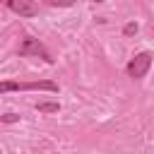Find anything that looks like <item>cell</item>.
Returning a JSON list of instances; mask_svg holds the SVG:
<instances>
[{
	"label": "cell",
	"mask_w": 154,
	"mask_h": 154,
	"mask_svg": "<svg viewBox=\"0 0 154 154\" xmlns=\"http://www.w3.org/2000/svg\"><path fill=\"white\" fill-rule=\"evenodd\" d=\"M0 91L7 94V91H58V84L51 82V79H41V82H2L0 84Z\"/></svg>",
	"instance_id": "1"
},
{
	"label": "cell",
	"mask_w": 154,
	"mask_h": 154,
	"mask_svg": "<svg viewBox=\"0 0 154 154\" xmlns=\"http://www.w3.org/2000/svg\"><path fill=\"white\" fill-rule=\"evenodd\" d=\"M19 55H22V58L34 55V58H41V60H46V63H53V58H51V53L46 51V46H43L38 38H34V36H26V38L19 43Z\"/></svg>",
	"instance_id": "2"
},
{
	"label": "cell",
	"mask_w": 154,
	"mask_h": 154,
	"mask_svg": "<svg viewBox=\"0 0 154 154\" xmlns=\"http://www.w3.org/2000/svg\"><path fill=\"white\" fill-rule=\"evenodd\" d=\"M149 65H152V53H149V51H142V53H137V55L128 63V75H130L132 79H142V77L147 75Z\"/></svg>",
	"instance_id": "3"
},
{
	"label": "cell",
	"mask_w": 154,
	"mask_h": 154,
	"mask_svg": "<svg viewBox=\"0 0 154 154\" xmlns=\"http://www.w3.org/2000/svg\"><path fill=\"white\" fill-rule=\"evenodd\" d=\"M5 5L19 17H36L38 14V5L34 0H5Z\"/></svg>",
	"instance_id": "4"
},
{
	"label": "cell",
	"mask_w": 154,
	"mask_h": 154,
	"mask_svg": "<svg viewBox=\"0 0 154 154\" xmlns=\"http://www.w3.org/2000/svg\"><path fill=\"white\" fill-rule=\"evenodd\" d=\"M36 111L38 113H58L60 111V103L58 101H38L36 103Z\"/></svg>",
	"instance_id": "5"
},
{
	"label": "cell",
	"mask_w": 154,
	"mask_h": 154,
	"mask_svg": "<svg viewBox=\"0 0 154 154\" xmlns=\"http://www.w3.org/2000/svg\"><path fill=\"white\" fill-rule=\"evenodd\" d=\"M77 0H46V5H51V7H70Z\"/></svg>",
	"instance_id": "6"
},
{
	"label": "cell",
	"mask_w": 154,
	"mask_h": 154,
	"mask_svg": "<svg viewBox=\"0 0 154 154\" xmlns=\"http://www.w3.org/2000/svg\"><path fill=\"white\" fill-rule=\"evenodd\" d=\"M123 34H125V36H132V34H137V24H132V22H130V24H125Z\"/></svg>",
	"instance_id": "7"
},
{
	"label": "cell",
	"mask_w": 154,
	"mask_h": 154,
	"mask_svg": "<svg viewBox=\"0 0 154 154\" xmlns=\"http://www.w3.org/2000/svg\"><path fill=\"white\" fill-rule=\"evenodd\" d=\"M14 120H19V116H14V113H5L2 116V123H14Z\"/></svg>",
	"instance_id": "8"
},
{
	"label": "cell",
	"mask_w": 154,
	"mask_h": 154,
	"mask_svg": "<svg viewBox=\"0 0 154 154\" xmlns=\"http://www.w3.org/2000/svg\"><path fill=\"white\" fill-rule=\"evenodd\" d=\"M96 2H103V0H96Z\"/></svg>",
	"instance_id": "9"
}]
</instances>
